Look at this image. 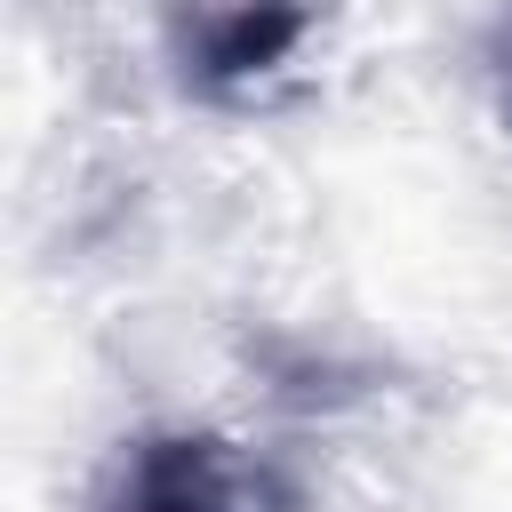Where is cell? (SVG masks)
Listing matches in <instances>:
<instances>
[{
  "label": "cell",
  "instance_id": "obj_1",
  "mask_svg": "<svg viewBox=\"0 0 512 512\" xmlns=\"http://www.w3.org/2000/svg\"><path fill=\"white\" fill-rule=\"evenodd\" d=\"M96 512H320L280 464L216 440V432H144Z\"/></svg>",
  "mask_w": 512,
  "mask_h": 512
},
{
  "label": "cell",
  "instance_id": "obj_2",
  "mask_svg": "<svg viewBox=\"0 0 512 512\" xmlns=\"http://www.w3.org/2000/svg\"><path fill=\"white\" fill-rule=\"evenodd\" d=\"M328 0H160L176 80L208 104H232L288 72V56L312 40Z\"/></svg>",
  "mask_w": 512,
  "mask_h": 512
}]
</instances>
